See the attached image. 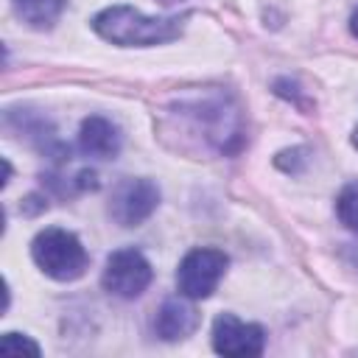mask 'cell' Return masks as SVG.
I'll list each match as a JSON object with an SVG mask.
<instances>
[{"mask_svg": "<svg viewBox=\"0 0 358 358\" xmlns=\"http://www.w3.org/2000/svg\"><path fill=\"white\" fill-rule=\"evenodd\" d=\"M168 120L199 148L218 157H235L246 145V120L238 98L224 87L187 90L168 106Z\"/></svg>", "mask_w": 358, "mask_h": 358, "instance_id": "6da1fadb", "label": "cell"}, {"mask_svg": "<svg viewBox=\"0 0 358 358\" xmlns=\"http://www.w3.org/2000/svg\"><path fill=\"white\" fill-rule=\"evenodd\" d=\"M190 14L179 17H145L143 11L131 6H109L92 17V31L120 48H151V45H165L182 36L185 22Z\"/></svg>", "mask_w": 358, "mask_h": 358, "instance_id": "7a4b0ae2", "label": "cell"}, {"mask_svg": "<svg viewBox=\"0 0 358 358\" xmlns=\"http://www.w3.org/2000/svg\"><path fill=\"white\" fill-rule=\"evenodd\" d=\"M31 257L42 274L59 282L78 280L90 266V255L78 241V235L62 227H48L36 232V238L31 241Z\"/></svg>", "mask_w": 358, "mask_h": 358, "instance_id": "3957f363", "label": "cell"}, {"mask_svg": "<svg viewBox=\"0 0 358 358\" xmlns=\"http://www.w3.org/2000/svg\"><path fill=\"white\" fill-rule=\"evenodd\" d=\"M227 266H229V257L221 249H213V246L190 249L176 268L179 294L187 299H207L218 288Z\"/></svg>", "mask_w": 358, "mask_h": 358, "instance_id": "277c9868", "label": "cell"}, {"mask_svg": "<svg viewBox=\"0 0 358 358\" xmlns=\"http://www.w3.org/2000/svg\"><path fill=\"white\" fill-rule=\"evenodd\" d=\"M151 280H154V268L140 249L112 252L101 274V285L120 299H137L151 285Z\"/></svg>", "mask_w": 358, "mask_h": 358, "instance_id": "5b68a950", "label": "cell"}, {"mask_svg": "<svg viewBox=\"0 0 358 358\" xmlns=\"http://www.w3.org/2000/svg\"><path fill=\"white\" fill-rule=\"evenodd\" d=\"M157 204H159V187H157V182H151L145 176L123 179L112 190L109 215L120 227H140L145 218L154 215Z\"/></svg>", "mask_w": 358, "mask_h": 358, "instance_id": "8992f818", "label": "cell"}, {"mask_svg": "<svg viewBox=\"0 0 358 358\" xmlns=\"http://www.w3.org/2000/svg\"><path fill=\"white\" fill-rule=\"evenodd\" d=\"M266 347V330L255 322H243L235 313H221L213 322V350L229 358L260 355Z\"/></svg>", "mask_w": 358, "mask_h": 358, "instance_id": "52a82bcc", "label": "cell"}, {"mask_svg": "<svg viewBox=\"0 0 358 358\" xmlns=\"http://www.w3.org/2000/svg\"><path fill=\"white\" fill-rule=\"evenodd\" d=\"M6 126H8L11 131L22 134V137H25L34 148H39L45 157H50V159H56V162L70 159V151H67L64 143L56 137V129H53V123H50L45 115H39V112H34V109H8V112H6Z\"/></svg>", "mask_w": 358, "mask_h": 358, "instance_id": "ba28073f", "label": "cell"}, {"mask_svg": "<svg viewBox=\"0 0 358 358\" xmlns=\"http://www.w3.org/2000/svg\"><path fill=\"white\" fill-rule=\"evenodd\" d=\"M120 145H123V137H120V129L103 117V115H90L84 117L81 129H78V148L87 154V157H95V159H115L120 154Z\"/></svg>", "mask_w": 358, "mask_h": 358, "instance_id": "9c48e42d", "label": "cell"}, {"mask_svg": "<svg viewBox=\"0 0 358 358\" xmlns=\"http://www.w3.org/2000/svg\"><path fill=\"white\" fill-rule=\"evenodd\" d=\"M199 327V313L196 308L179 296H171L159 305L157 316H154V333L162 338V341H182L187 338L193 330Z\"/></svg>", "mask_w": 358, "mask_h": 358, "instance_id": "30bf717a", "label": "cell"}, {"mask_svg": "<svg viewBox=\"0 0 358 358\" xmlns=\"http://www.w3.org/2000/svg\"><path fill=\"white\" fill-rule=\"evenodd\" d=\"M67 0H14V14L36 28V31H45V28H53V22L62 17Z\"/></svg>", "mask_w": 358, "mask_h": 358, "instance_id": "8fae6325", "label": "cell"}, {"mask_svg": "<svg viewBox=\"0 0 358 358\" xmlns=\"http://www.w3.org/2000/svg\"><path fill=\"white\" fill-rule=\"evenodd\" d=\"M336 215L338 221L358 235V179L347 182L336 196Z\"/></svg>", "mask_w": 358, "mask_h": 358, "instance_id": "7c38bea8", "label": "cell"}, {"mask_svg": "<svg viewBox=\"0 0 358 358\" xmlns=\"http://www.w3.org/2000/svg\"><path fill=\"white\" fill-rule=\"evenodd\" d=\"M0 352H3V355H22V352L39 355L42 350H39V344H36L34 338H28V336H22V333H6V336L0 338Z\"/></svg>", "mask_w": 358, "mask_h": 358, "instance_id": "4fadbf2b", "label": "cell"}, {"mask_svg": "<svg viewBox=\"0 0 358 358\" xmlns=\"http://www.w3.org/2000/svg\"><path fill=\"white\" fill-rule=\"evenodd\" d=\"M308 151L299 145V148H285V151H280L277 154V159H274V165L277 168H282L285 173H299L302 168H305V162H308V157H305Z\"/></svg>", "mask_w": 358, "mask_h": 358, "instance_id": "5bb4252c", "label": "cell"}, {"mask_svg": "<svg viewBox=\"0 0 358 358\" xmlns=\"http://www.w3.org/2000/svg\"><path fill=\"white\" fill-rule=\"evenodd\" d=\"M274 92L282 95V98H288V101H294V103H296L299 109H305V112L310 109V101L299 92L296 81H291V78H277V81H274Z\"/></svg>", "mask_w": 358, "mask_h": 358, "instance_id": "9a60e30c", "label": "cell"}, {"mask_svg": "<svg viewBox=\"0 0 358 358\" xmlns=\"http://www.w3.org/2000/svg\"><path fill=\"white\" fill-rule=\"evenodd\" d=\"M350 34H352V36L358 39V8H355V11L350 14Z\"/></svg>", "mask_w": 358, "mask_h": 358, "instance_id": "2e32d148", "label": "cell"}, {"mask_svg": "<svg viewBox=\"0 0 358 358\" xmlns=\"http://www.w3.org/2000/svg\"><path fill=\"white\" fill-rule=\"evenodd\" d=\"M162 6H176V3H182V0H159Z\"/></svg>", "mask_w": 358, "mask_h": 358, "instance_id": "e0dca14e", "label": "cell"}, {"mask_svg": "<svg viewBox=\"0 0 358 358\" xmlns=\"http://www.w3.org/2000/svg\"><path fill=\"white\" fill-rule=\"evenodd\" d=\"M352 145L358 148V126H355V131H352Z\"/></svg>", "mask_w": 358, "mask_h": 358, "instance_id": "ac0fdd59", "label": "cell"}]
</instances>
